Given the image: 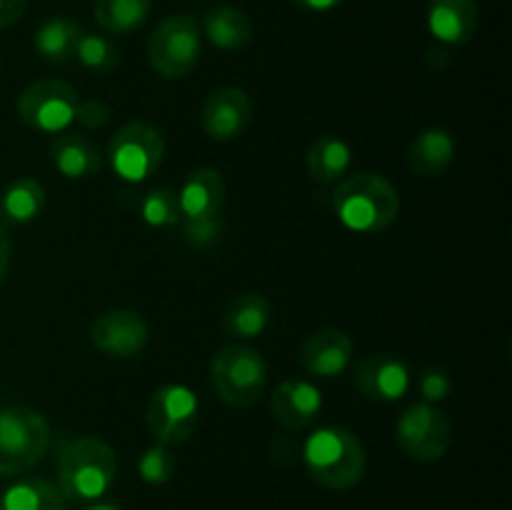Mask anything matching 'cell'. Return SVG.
I'll return each mask as SVG.
<instances>
[{"label": "cell", "instance_id": "ffe728a7", "mask_svg": "<svg viewBox=\"0 0 512 510\" xmlns=\"http://www.w3.org/2000/svg\"><path fill=\"white\" fill-rule=\"evenodd\" d=\"M353 148L338 135H318L305 155V170L318 185H335L350 175Z\"/></svg>", "mask_w": 512, "mask_h": 510}, {"label": "cell", "instance_id": "30bf717a", "mask_svg": "<svg viewBox=\"0 0 512 510\" xmlns=\"http://www.w3.org/2000/svg\"><path fill=\"white\" fill-rule=\"evenodd\" d=\"M395 440L408 458L418 463H433L443 458L453 445V425L438 405L415 403L398 418Z\"/></svg>", "mask_w": 512, "mask_h": 510}, {"label": "cell", "instance_id": "277c9868", "mask_svg": "<svg viewBox=\"0 0 512 510\" xmlns=\"http://www.w3.org/2000/svg\"><path fill=\"white\" fill-rule=\"evenodd\" d=\"M210 383L215 395L230 408H250L268 385V363L248 345H225L210 360Z\"/></svg>", "mask_w": 512, "mask_h": 510}, {"label": "cell", "instance_id": "ac0fdd59", "mask_svg": "<svg viewBox=\"0 0 512 510\" xmlns=\"http://www.w3.org/2000/svg\"><path fill=\"white\" fill-rule=\"evenodd\" d=\"M48 155L53 168L68 180L95 178L100 173V165H103L98 145L83 133H60L50 143Z\"/></svg>", "mask_w": 512, "mask_h": 510}, {"label": "cell", "instance_id": "1f68e13d", "mask_svg": "<svg viewBox=\"0 0 512 510\" xmlns=\"http://www.w3.org/2000/svg\"><path fill=\"white\" fill-rule=\"evenodd\" d=\"M75 120H78L83 128L98 130L110 120V108L98 98L78 100V113H75Z\"/></svg>", "mask_w": 512, "mask_h": 510}, {"label": "cell", "instance_id": "6da1fadb", "mask_svg": "<svg viewBox=\"0 0 512 510\" xmlns=\"http://www.w3.org/2000/svg\"><path fill=\"white\" fill-rule=\"evenodd\" d=\"M333 213L353 233H380L398 220V188L380 173H353L335 183Z\"/></svg>", "mask_w": 512, "mask_h": 510}, {"label": "cell", "instance_id": "e575fe53", "mask_svg": "<svg viewBox=\"0 0 512 510\" xmlns=\"http://www.w3.org/2000/svg\"><path fill=\"white\" fill-rule=\"evenodd\" d=\"M298 8L303 10H310V13H328V10L338 8L343 0H293Z\"/></svg>", "mask_w": 512, "mask_h": 510}, {"label": "cell", "instance_id": "5b68a950", "mask_svg": "<svg viewBox=\"0 0 512 510\" xmlns=\"http://www.w3.org/2000/svg\"><path fill=\"white\" fill-rule=\"evenodd\" d=\"M50 448V425L43 413L33 408L0 410V475L28 473L45 458Z\"/></svg>", "mask_w": 512, "mask_h": 510}, {"label": "cell", "instance_id": "8992f818", "mask_svg": "<svg viewBox=\"0 0 512 510\" xmlns=\"http://www.w3.org/2000/svg\"><path fill=\"white\" fill-rule=\"evenodd\" d=\"M203 53L200 28L190 15H168L155 25L148 40V60L165 80H180L193 73Z\"/></svg>", "mask_w": 512, "mask_h": 510}, {"label": "cell", "instance_id": "83f0119b", "mask_svg": "<svg viewBox=\"0 0 512 510\" xmlns=\"http://www.w3.org/2000/svg\"><path fill=\"white\" fill-rule=\"evenodd\" d=\"M140 215L153 228H173L180 225L178 195L170 188H153L140 203Z\"/></svg>", "mask_w": 512, "mask_h": 510}, {"label": "cell", "instance_id": "d6986e66", "mask_svg": "<svg viewBox=\"0 0 512 510\" xmlns=\"http://www.w3.org/2000/svg\"><path fill=\"white\" fill-rule=\"evenodd\" d=\"M458 143L445 128H425L415 135L408 150V163L420 178H438L455 163Z\"/></svg>", "mask_w": 512, "mask_h": 510}, {"label": "cell", "instance_id": "d590c367", "mask_svg": "<svg viewBox=\"0 0 512 510\" xmlns=\"http://www.w3.org/2000/svg\"><path fill=\"white\" fill-rule=\"evenodd\" d=\"M83 510H120V508L115 503H98V500H95V503L85 505Z\"/></svg>", "mask_w": 512, "mask_h": 510}, {"label": "cell", "instance_id": "4dcf8cb0", "mask_svg": "<svg viewBox=\"0 0 512 510\" xmlns=\"http://www.w3.org/2000/svg\"><path fill=\"white\" fill-rule=\"evenodd\" d=\"M418 390L425 398V403L435 405L438 400L448 398L450 390H453V380H450V375L445 373L443 368H425L423 373H420Z\"/></svg>", "mask_w": 512, "mask_h": 510}, {"label": "cell", "instance_id": "4316f807", "mask_svg": "<svg viewBox=\"0 0 512 510\" xmlns=\"http://www.w3.org/2000/svg\"><path fill=\"white\" fill-rule=\"evenodd\" d=\"M73 60H78L83 68L93 70V73H110V70H115L120 65V50L105 35L83 33L78 45H75Z\"/></svg>", "mask_w": 512, "mask_h": 510}, {"label": "cell", "instance_id": "d6a6232c", "mask_svg": "<svg viewBox=\"0 0 512 510\" xmlns=\"http://www.w3.org/2000/svg\"><path fill=\"white\" fill-rule=\"evenodd\" d=\"M28 10V0H0V28L18 23Z\"/></svg>", "mask_w": 512, "mask_h": 510}, {"label": "cell", "instance_id": "603a6c76", "mask_svg": "<svg viewBox=\"0 0 512 510\" xmlns=\"http://www.w3.org/2000/svg\"><path fill=\"white\" fill-rule=\"evenodd\" d=\"M45 188L40 180L20 175L5 188L0 198V225L33 223L45 208Z\"/></svg>", "mask_w": 512, "mask_h": 510}, {"label": "cell", "instance_id": "f546056e", "mask_svg": "<svg viewBox=\"0 0 512 510\" xmlns=\"http://www.w3.org/2000/svg\"><path fill=\"white\" fill-rule=\"evenodd\" d=\"M185 243L193 248H208L223 233V218H205V220H180Z\"/></svg>", "mask_w": 512, "mask_h": 510}, {"label": "cell", "instance_id": "ba28073f", "mask_svg": "<svg viewBox=\"0 0 512 510\" xmlns=\"http://www.w3.org/2000/svg\"><path fill=\"white\" fill-rule=\"evenodd\" d=\"M78 90L60 78H40L18 95V115L38 133H65L75 123Z\"/></svg>", "mask_w": 512, "mask_h": 510}, {"label": "cell", "instance_id": "7c38bea8", "mask_svg": "<svg viewBox=\"0 0 512 510\" xmlns=\"http://www.w3.org/2000/svg\"><path fill=\"white\" fill-rule=\"evenodd\" d=\"M410 385H413V375H410L408 363L398 355H365L353 370V388L375 403H395L405 398Z\"/></svg>", "mask_w": 512, "mask_h": 510}, {"label": "cell", "instance_id": "836d02e7", "mask_svg": "<svg viewBox=\"0 0 512 510\" xmlns=\"http://www.w3.org/2000/svg\"><path fill=\"white\" fill-rule=\"evenodd\" d=\"M10 258H13V243H10V235L5 230V225H0V285L8 278Z\"/></svg>", "mask_w": 512, "mask_h": 510}, {"label": "cell", "instance_id": "4fadbf2b", "mask_svg": "<svg viewBox=\"0 0 512 510\" xmlns=\"http://www.w3.org/2000/svg\"><path fill=\"white\" fill-rule=\"evenodd\" d=\"M253 123V100L238 85H225L208 95L200 113V125L205 135L218 143L240 138Z\"/></svg>", "mask_w": 512, "mask_h": 510}, {"label": "cell", "instance_id": "2e32d148", "mask_svg": "<svg viewBox=\"0 0 512 510\" xmlns=\"http://www.w3.org/2000/svg\"><path fill=\"white\" fill-rule=\"evenodd\" d=\"M428 30L445 45H468L478 33V3L475 0H430Z\"/></svg>", "mask_w": 512, "mask_h": 510}, {"label": "cell", "instance_id": "3957f363", "mask_svg": "<svg viewBox=\"0 0 512 510\" xmlns=\"http://www.w3.org/2000/svg\"><path fill=\"white\" fill-rule=\"evenodd\" d=\"M310 478L328 490H350L365 475V450L358 435L343 425L318 428L303 448Z\"/></svg>", "mask_w": 512, "mask_h": 510}, {"label": "cell", "instance_id": "e0dca14e", "mask_svg": "<svg viewBox=\"0 0 512 510\" xmlns=\"http://www.w3.org/2000/svg\"><path fill=\"white\" fill-rule=\"evenodd\" d=\"M178 195L180 220L220 218L225 203V180L215 168H198L183 180Z\"/></svg>", "mask_w": 512, "mask_h": 510}, {"label": "cell", "instance_id": "52a82bcc", "mask_svg": "<svg viewBox=\"0 0 512 510\" xmlns=\"http://www.w3.org/2000/svg\"><path fill=\"white\" fill-rule=\"evenodd\" d=\"M165 158V138L148 120L120 125L108 143V163L125 183H143Z\"/></svg>", "mask_w": 512, "mask_h": 510}, {"label": "cell", "instance_id": "44dd1931", "mask_svg": "<svg viewBox=\"0 0 512 510\" xmlns=\"http://www.w3.org/2000/svg\"><path fill=\"white\" fill-rule=\"evenodd\" d=\"M273 305L260 293H243L230 300L223 315V333L233 340H255L270 328Z\"/></svg>", "mask_w": 512, "mask_h": 510}, {"label": "cell", "instance_id": "7402d4cb", "mask_svg": "<svg viewBox=\"0 0 512 510\" xmlns=\"http://www.w3.org/2000/svg\"><path fill=\"white\" fill-rule=\"evenodd\" d=\"M0 510H68V500L43 475L15 480L0 493Z\"/></svg>", "mask_w": 512, "mask_h": 510}, {"label": "cell", "instance_id": "d4e9b609", "mask_svg": "<svg viewBox=\"0 0 512 510\" xmlns=\"http://www.w3.org/2000/svg\"><path fill=\"white\" fill-rule=\"evenodd\" d=\"M83 28L78 20L65 18V15H55L48 18L35 33L33 45L35 53L53 65H65L75 58V45H78Z\"/></svg>", "mask_w": 512, "mask_h": 510}, {"label": "cell", "instance_id": "cb8c5ba5", "mask_svg": "<svg viewBox=\"0 0 512 510\" xmlns=\"http://www.w3.org/2000/svg\"><path fill=\"white\" fill-rule=\"evenodd\" d=\"M205 38L220 50H240L253 40V20L235 5H218L203 20Z\"/></svg>", "mask_w": 512, "mask_h": 510}, {"label": "cell", "instance_id": "8fae6325", "mask_svg": "<svg viewBox=\"0 0 512 510\" xmlns=\"http://www.w3.org/2000/svg\"><path fill=\"white\" fill-rule=\"evenodd\" d=\"M150 328L138 310L115 308L98 315V320L90 328V343L98 353L108 358L128 360L143 353L148 345Z\"/></svg>", "mask_w": 512, "mask_h": 510}, {"label": "cell", "instance_id": "9c48e42d", "mask_svg": "<svg viewBox=\"0 0 512 510\" xmlns=\"http://www.w3.org/2000/svg\"><path fill=\"white\" fill-rule=\"evenodd\" d=\"M200 420L198 395L180 383H165L150 395L148 410H145V423L158 443L173 445L185 443L193 438Z\"/></svg>", "mask_w": 512, "mask_h": 510}, {"label": "cell", "instance_id": "484cf974", "mask_svg": "<svg viewBox=\"0 0 512 510\" xmlns=\"http://www.w3.org/2000/svg\"><path fill=\"white\" fill-rule=\"evenodd\" d=\"M153 0H95V20L105 33L128 35L148 20Z\"/></svg>", "mask_w": 512, "mask_h": 510}, {"label": "cell", "instance_id": "9a60e30c", "mask_svg": "<svg viewBox=\"0 0 512 510\" xmlns=\"http://www.w3.org/2000/svg\"><path fill=\"white\" fill-rule=\"evenodd\" d=\"M270 413L285 430H305L323 413V395L310 380L288 378L273 390Z\"/></svg>", "mask_w": 512, "mask_h": 510}, {"label": "cell", "instance_id": "5bb4252c", "mask_svg": "<svg viewBox=\"0 0 512 510\" xmlns=\"http://www.w3.org/2000/svg\"><path fill=\"white\" fill-rule=\"evenodd\" d=\"M355 345L348 333L338 328H323L310 333L300 345V365L308 375L320 380L340 378L353 363Z\"/></svg>", "mask_w": 512, "mask_h": 510}, {"label": "cell", "instance_id": "7a4b0ae2", "mask_svg": "<svg viewBox=\"0 0 512 510\" xmlns=\"http://www.w3.org/2000/svg\"><path fill=\"white\" fill-rule=\"evenodd\" d=\"M118 458L113 445L85 435L70 440L58 458V490L73 503H95L115 483Z\"/></svg>", "mask_w": 512, "mask_h": 510}, {"label": "cell", "instance_id": "f1b7e54d", "mask_svg": "<svg viewBox=\"0 0 512 510\" xmlns=\"http://www.w3.org/2000/svg\"><path fill=\"white\" fill-rule=\"evenodd\" d=\"M140 478L148 485H163L175 475V455L168 445L158 443L143 453L138 463Z\"/></svg>", "mask_w": 512, "mask_h": 510}]
</instances>
